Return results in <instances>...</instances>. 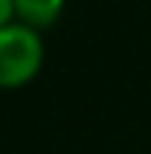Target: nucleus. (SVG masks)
I'll list each match as a JSON object with an SVG mask.
<instances>
[{"label": "nucleus", "mask_w": 151, "mask_h": 154, "mask_svg": "<svg viewBox=\"0 0 151 154\" xmlns=\"http://www.w3.org/2000/svg\"><path fill=\"white\" fill-rule=\"evenodd\" d=\"M46 46L37 29L9 20L0 26V88H23L40 74Z\"/></svg>", "instance_id": "nucleus-1"}, {"label": "nucleus", "mask_w": 151, "mask_h": 154, "mask_svg": "<svg viewBox=\"0 0 151 154\" xmlns=\"http://www.w3.org/2000/svg\"><path fill=\"white\" fill-rule=\"evenodd\" d=\"M11 6H14L17 23L32 26L37 32H46L60 20L63 9H66V0H11Z\"/></svg>", "instance_id": "nucleus-2"}, {"label": "nucleus", "mask_w": 151, "mask_h": 154, "mask_svg": "<svg viewBox=\"0 0 151 154\" xmlns=\"http://www.w3.org/2000/svg\"><path fill=\"white\" fill-rule=\"evenodd\" d=\"M9 20H14V6L11 0H0V26H6Z\"/></svg>", "instance_id": "nucleus-3"}]
</instances>
